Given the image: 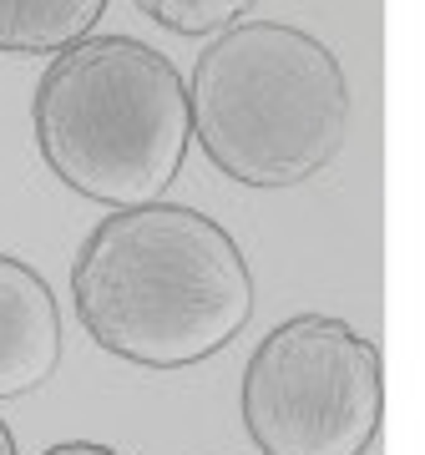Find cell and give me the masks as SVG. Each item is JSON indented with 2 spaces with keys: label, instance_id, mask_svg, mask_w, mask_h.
Returning a JSON list of instances; mask_svg holds the SVG:
<instances>
[{
  "label": "cell",
  "instance_id": "cell-5",
  "mask_svg": "<svg viewBox=\"0 0 425 455\" xmlns=\"http://www.w3.org/2000/svg\"><path fill=\"white\" fill-rule=\"evenodd\" d=\"M61 364V309L31 263L0 253V400L41 390Z\"/></svg>",
  "mask_w": 425,
  "mask_h": 455
},
{
  "label": "cell",
  "instance_id": "cell-7",
  "mask_svg": "<svg viewBox=\"0 0 425 455\" xmlns=\"http://www.w3.org/2000/svg\"><path fill=\"white\" fill-rule=\"evenodd\" d=\"M132 5L178 36H218L238 26L259 0H132Z\"/></svg>",
  "mask_w": 425,
  "mask_h": 455
},
{
  "label": "cell",
  "instance_id": "cell-6",
  "mask_svg": "<svg viewBox=\"0 0 425 455\" xmlns=\"http://www.w3.org/2000/svg\"><path fill=\"white\" fill-rule=\"evenodd\" d=\"M107 0H0V51L56 56L101 20Z\"/></svg>",
  "mask_w": 425,
  "mask_h": 455
},
{
  "label": "cell",
  "instance_id": "cell-3",
  "mask_svg": "<svg viewBox=\"0 0 425 455\" xmlns=\"http://www.w3.org/2000/svg\"><path fill=\"white\" fill-rule=\"evenodd\" d=\"M41 163L71 193L107 208L163 203L188 157V82L157 46L82 36L36 86Z\"/></svg>",
  "mask_w": 425,
  "mask_h": 455
},
{
  "label": "cell",
  "instance_id": "cell-1",
  "mask_svg": "<svg viewBox=\"0 0 425 455\" xmlns=\"http://www.w3.org/2000/svg\"><path fill=\"white\" fill-rule=\"evenodd\" d=\"M71 293L82 329L142 370H188L253 319L244 248L182 203L116 208L76 253Z\"/></svg>",
  "mask_w": 425,
  "mask_h": 455
},
{
  "label": "cell",
  "instance_id": "cell-9",
  "mask_svg": "<svg viewBox=\"0 0 425 455\" xmlns=\"http://www.w3.org/2000/svg\"><path fill=\"white\" fill-rule=\"evenodd\" d=\"M0 455H16V435H11V425L0 420Z\"/></svg>",
  "mask_w": 425,
  "mask_h": 455
},
{
  "label": "cell",
  "instance_id": "cell-8",
  "mask_svg": "<svg viewBox=\"0 0 425 455\" xmlns=\"http://www.w3.org/2000/svg\"><path fill=\"white\" fill-rule=\"evenodd\" d=\"M41 455H122V451L97 445V440H61V445H51V451H41Z\"/></svg>",
  "mask_w": 425,
  "mask_h": 455
},
{
  "label": "cell",
  "instance_id": "cell-4",
  "mask_svg": "<svg viewBox=\"0 0 425 455\" xmlns=\"http://www.w3.org/2000/svg\"><path fill=\"white\" fill-rule=\"evenodd\" d=\"M238 405L263 455H365L385 410L380 344L344 319L299 314L263 334Z\"/></svg>",
  "mask_w": 425,
  "mask_h": 455
},
{
  "label": "cell",
  "instance_id": "cell-2",
  "mask_svg": "<svg viewBox=\"0 0 425 455\" xmlns=\"http://www.w3.org/2000/svg\"><path fill=\"white\" fill-rule=\"evenodd\" d=\"M188 122L208 163L244 188H299L325 172L349 132L340 56L284 20L218 31L193 61Z\"/></svg>",
  "mask_w": 425,
  "mask_h": 455
}]
</instances>
